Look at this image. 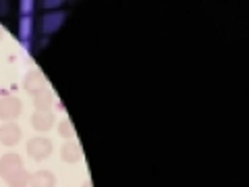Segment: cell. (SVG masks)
Here are the masks:
<instances>
[{"label":"cell","instance_id":"cell-1","mask_svg":"<svg viewBox=\"0 0 249 187\" xmlns=\"http://www.w3.org/2000/svg\"><path fill=\"white\" fill-rule=\"evenodd\" d=\"M0 177L6 181L9 187H27L29 185V173L23 167V160L19 154L6 152L0 156Z\"/></svg>","mask_w":249,"mask_h":187},{"label":"cell","instance_id":"cell-2","mask_svg":"<svg viewBox=\"0 0 249 187\" xmlns=\"http://www.w3.org/2000/svg\"><path fill=\"white\" fill-rule=\"evenodd\" d=\"M27 154L34 160L42 162V160H46L52 154V142L48 137H44V135H37L34 139H29V142H27Z\"/></svg>","mask_w":249,"mask_h":187},{"label":"cell","instance_id":"cell-3","mask_svg":"<svg viewBox=\"0 0 249 187\" xmlns=\"http://www.w3.org/2000/svg\"><path fill=\"white\" fill-rule=\"evenodd\" d=\"M23 111V102L17 96H2L0 98V119L6 123H13L15 119H19V114Z\"/></svg>","mask_w":249,"mask_h":187},{"label":"cell","instance_id":"cell-4","mask_svg":"<svg viewBox=\"0 0 249 187\" xmlns=\"http://www.w3.org/2000/svg\"><path fill=\"white\" fill-rule=\"evenodd\" d=\"M21 135H23V131L17 123H4L2 127H0V144H4L6 148L17 146Z\"/></svg>","mask_w":249,"mask_h":187},{"label":"cell","instance_id":"cell-5","mask_svg":"<svg viewBox=\"0 0 249 187\" xmlns=\"http://www.w3.org/2000/svg\"><path fill=\"white\" fill-rule=\"evenodd\" d=\"M54 112L52 111H36L34 116H31V125H34L36 131H50V127L54 125Z\"/></svg>","mask_w":249,"mask_h":187},{"label":"cell","instance_id":"cell-6","mask_svg":"<svg viewBox=\"0 0 249 187\" xmlns=\"http://www.w3.org/2000/svg\"><path fill=\"white\" fill-rule=\"evenodd\" d=\"M23 88H25V92H29L31 96L37 92L46 90V81H44V75L40 71H29L25 75V81H23Z\"/></svg>","mask_w":249,"mask_h":187},{"label":"cell","instance_id":"cell-7","mask_svg":"<svg viewBox=\"0 0 249 187\" xmlns=\"http://www.w3.org/2000/svg\"><path fill=\"white\" fill-rule=\"evenodd\" d=\"M29 185L31 187H54L56 185V177L50 170H36L34 175H29Z\"/></svg>","mask_w":249,"mask_h":187},{"label":"cell","instance_id":"cell-8","mask_svg":"<svg viewBox=\"0 0 249 187\" xmlns=\"http://www.w3.org/2000/svg\"><path fill=\"white\" fill-rule=\"evenodd\" d=\"M60 158H62V162H67V165H75V162L81 160V148L75 142H67L60 148Z\"/></svg>","mask_w":249,"mask_h":187},{"label":"cell","instance_id":"cell-9","mask_svg":"<svg viewBox=\"0 0 249 187\" xmlns=\"http://www.w3.org/2000/svg\"><path fill=\"white\" fill-rule=\"evenodd\" d=\"M52 102H54V98H52L50 90H42V92L34 94L36 111H52Z\"/></svg>","mask_w":249,"mask_h":187},{"label":"cell","instance_id":"cell-10","mask_svg":"<svg viewBox=\"0 0 249 187\" xmlns=\"http://www.w3.org/2000/svg\"><path fill=\"white\" fill-rule=\"evenodd\" d=\"M58 135L60 137H65V139H75V127H73V123L69 121V119H65V121H60V125H58Z\"/></svg>","mask_w":249,"mask_h":187},{"label":"cell","instance_id":"cell-11","mask_svg":"<svg viewBox=\"0 0 249 187\" xmlns=\"http://www.w3.org/2000/svg\"><path fill=\"white\" fill-rule=\"evenodd\" d=\"M81 187H93V185H91V181H83V185H81Z\"/></svg>","mask_w":249,"mask_h":187},{"label":"cell","instance_id":"cell-12","mask_svg":"<svg viewBox=\"0 0 249 187\" xmlns=\"http://www.w3.org/2000/svg\"><path fill=\"white\" fill-rule=\"evenodd\" d=\"M0 37H2V31H0Z\"/></svg>","mask_w":249,"mask_h":187}]
</instances>
